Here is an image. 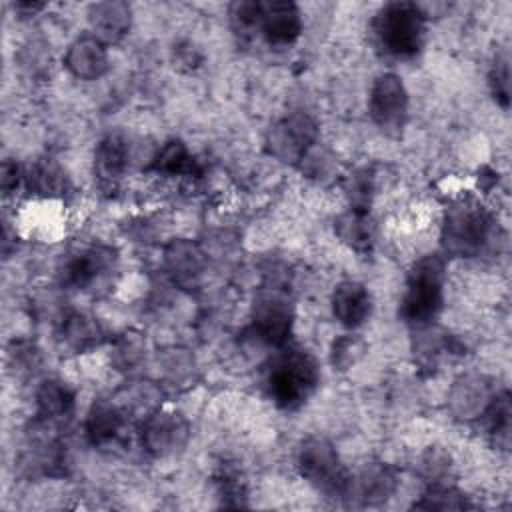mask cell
Here are the masks:
<instances>
[{
	"instance_id": "1",
	"label": "cell",
	"mask_w": 512,
	"mask_h": 512,
	"mask_svg": "<svg viewBox=\"0 0 512 512\" xmlns=\"http://www.w3.org/2000/svg\"><path fill=\"white\" fill-rule=\"evenodd\" d=\"M320 382L316 360L302 348H288L266 374V390L272 402L282 410H298L314 394Z\"/></svg>"
},
{
	"instance_id": "2",
	"label": "cell",
	"mask_w": 512,
	"mask_h": 512,
	"mask_svg": "<svg viewBox=\"0 0 512 512\" xmlns=\"http://www.w3.org/2000/svg\"><path fill=\"white\" fill-rule=\"evenodd\" d=\"M444 304V260L438 254L420 258L408 272L400 318L414 328L428 326Z\"/></svg>"
},
{
	"instance_id": "3",
	"label": "cell",
	"mask_w": 512,
	"mask_h": 512,
	"mask_svg": "<svg viewBox=\"0 0 512 512\" xmlns=\"http://www.w3.org/2000/svg\"><path fill=\"white\" fill-rule=\"evenodd\" d=\"M494 234L492 214L474 200L454 202L444 216L442 246L446 254L472 258L490 244Z\"/></svg>"
},
{
	"instance_id": "4",
	"label": "cell",
	"mask_w": 512,
	"mask_h": 512,
	"mask_svg": "<svg viewBox=\"0 0 512 512\" xmlns=\"http://www.w3.org/2000/svg\"><path fill=\"white\" fill-rule=\"evenodd\" d=\"M372 28L384 52L396 58H410L424 44L426 14L414 2H390L378 10Z\"/></svg>"
},
{
	"instance_id": "5",
	"label": "cell",
	"mask_w": 512,
	"mask_h": 512,
	"mask_svg": "<svg viewBox=\"0 0 512 512\" xmlns=\"http://www.w3.org/2000/svg\"><path fill=\"white\" fill-rule=\"evenodd\" d=\"M296 466L300 476L316 490L328 496H346L352 476L328 438L310 436L302 440L296 454Z\"/></svg>"
},
{
	"instance_id": "6",
	"label": "cell",
	"mask_w": 512,
	"mask_h": 512,
	"mask_svg": "<svg viewBox=\"0 0 512 512\" xmlns=\"http://www.w3.org/2000/svg\"><path fill=\"white\" fill-rule=\"evenodd\" d=\"M318 126L312 116L304 112H292L270 126L266 136L268 152L286 164H296L306 158L316 142Z\"/></svg>"
},
{
	"instance_id": "7",
	"label": "cell",
	"mask_w": 512,
	"mask_h": 512,
	"mask_svg": "<svg viewBox=\"0 0 512 512\" xmlns=\"http://www.w3.org/2000/svg\"><path fill=\"white\" fill-rule=\"evenodd\" d=\"M116 270V252L108 246H90L64 260L58 278L70 290H94Z\"/></svg>"
},
{
	"instance_id": "8",
	"label": "cell",
	"mask_w": 512,
	"mask_h": 512,
	"mask_svg": "<svg viewBox=\"0 0 512 512\" xmlns=\"http://www.w3.org/2000/svg\"><path fill=\"white\" fill-rule=\"evenodd\" d=\"M368 112L380 130L388 134L402 130L408 112V92L398 74L384 72L374 80L368 96Z\"/></svg>"
},
{
	"instance_id": "9",
	"label": "cell",
	"mask_w": 512,
	"mask_h": 512,
	"mask_svg": "<svg viewBox=\"0 0 512 512\" xmlns=\"http://www.w3.org/2000/svg\"><path fill=\"white\" fill-rule=\"evenodd\" d=\"M188 432L190 426L182 414L170 410H154L142 422L140 442L148 454L164 458L184 448Z\"/></svg>"
},
{
	"instance_id": "10",
	"label": "cell",
	"mask_w": 512,
	"mask_h": 512,
	"mask_svg": "<svg viewBox=\"0 0 512 512\" xmlns=\"http://www.w3.org/2000/svg\"><path fill=\"white\" fill-rule=\"evenodd\" d=\"M294 324V310L286 296L272 292L262 294L252 308V328L254 334L270 344V346H284L292 334Z\"/></svg>"
},
{
	"instance_id": "11",
	"label": "cell",
	"mask_w": 512,
	"mask_h": 512,
	"mask_svg": "<svg viewBox=\"0 0 512 512\" xmlns=\"http://www.w3.org/2000/svg\"><path fill=\"white\" fill-rule=\"evenodd\" d=\"M262 36L272 46H288L302 32V16L294 2H262Z\"/></svg>"
},
{
	"instance_id": "12",
	"label": "cell",
	"mask_w": 512,
	"mask_h": 512,
	"mask_svg": "<svg viewBox=\"0 0 512 512\" xmlns=\"http://www.w3.org/2000/svg\"><path fill=\"white\" fill-rule=\"evenodd\" d=\"M64 64L80 80H98L108 70L106 44L94 34H82L68 46Z\"/></svg>"
},
{
	"instance_id": "13",
	"label": "cell",
	"mask_w": 512,
	"mask_h": 512,
	"mask_svg": "<svg viewBox=\"0 0 512 512\" xmlns=\"http://www.w3.org/2000/svg\"><path fill=\"white\" fill-rule=\"evenodd\" d=\"M332 314L346 328L362 326L372 314V296L366 284L344 280L332 292Z\"/></svg>"
},
{
	"instance_id": "14",
	"label": "cell",
	"mask_w": 512,
	"mask_h": 512,
	"mask_svg": "<svg viewBox=\"0 0 512 512\" xmlns=\"http://www.w3.org/2000/svg\"><path fill=\"white\" fill-rule=\"evenodd\" d=\"M396 490V474L386 464H370L350 480L346 496H354L362 506H378Z\"/></svg>"
},
{
	"instance_id": "15",
	"label": "cell",
	"mask_w": 512,
	"mask_h": 512,
	"mask_svg": "<svg viewBox=\"0 0 512 512\" xmlns=\"http://www.w3.org/2000/svg\"><path fill=\"white\" fill-rule=\"evenodd\" d=\"M88 22L96 38L106 42L122 40L132 22V10L126 2H96L88 8Z\"/></svg>"
},
{
	"instance_id": "16",
	"label": "cell",
	"mask_w": 512,
	"mask_h": 512,
	"mask_svg": "<svg viewBox=\"0 0 512 512\" xmlns=\"http://www.w3.org/2000/svg\"><path fill=\"white\" fill-rule=\"evenodd\" d=\"M128 168V144L120 134L104 136L94 152V174L106 186H114Z\"/></svg>"
},
{
	"instance_id": "17",
	"label": "cell",
	"mask_w": 512,
	"mask_h": 512,
	"mask_svg": "<svg viewBox=\"0 0 512 512\" xmlns=\"http://www.w3.org/2000/svg\"><path fill=\"white\" fill-rule=\"evenodd\" d=\"M58 340L72 352H86L102 340V328L98 320L86 312H70L58 326Z\"/></svg>"
},
{
	"instance_id": "18",
	"label": "cell",
	"mask_w": 512,
	"mask_h": 512,
	"mask_svg": "<svg viewBox=\"0 0 512 512\" xmlns=\"http://www.w3.org/2000/svg\"><path fill=\"white\" fill-rule=\"evenodd\" d=\"M166 268L176 282L192 284L204 270V256L194 242L174 240L164 252Z\"/></svg>"
},
{
	"instance_id": "19",
	"label": "cell",
	"mask_w": 512,
	"mask_h": 512,
	"mask_svg": "<svg viewBox=\"0 0 512 512\" xmlns=\"http://www.w3.org/2000/svg\"><path fill=\"white\" fill-rule=\"evenodd\" d=\"M124 426V412L112 402H94L86 414L84 430L92 444L112 442Z\"/></svg>"
},
{
	"instance_id": "20",
	"label": "cell",
	"mask_w": 512,
	"mask_h": 512,
	"mask_svg": "<svg viewBox=\"0 0 512 512\" xmlns=\"http://www.w3.org/2000/svg\"><path fill=\"white\" fill-rule=\"evenodd\" d=\"M36 406L44 420L66 418L74 408V392L60 380H44L36 390Z\"/></svg>"
},
{
	"instance_id": "21",
	"label": "cell",
	"mask_w": 512,
	"mask_h": 512,
	"mask_svg": "<svg viewBox=\"0 0 512 512\" xmlns=\"http://www.w3.org/2000/svg\"><path fill=\"white\" fill-rule=\"evenodd\" d=\"M150 170L162 176H192L198 174L196 160L180 140H168L150 162Z\"/></svg>"
},
{
	"instance_id": "22",
	"label": "cell",
	"mask_w": 512,
	"mask_h": 512,
	"mask_svg": "<svg viewBox=\"0 0 512 512\" xmlns=\"http://www.w3.org/2000/svg\"><path fill=\"white\" fill-rule=\"evenodd\" d=\"M24 182L30 192L40 196H62L68 190V178L54 160L36 162L24 174Z\"/></svg>"
},
{
	"instance_id": "23",
	"label": "cell",
	"mask_w": 512,
	"mask_h": 512,
	"mask_svg": "<svg viewBox=\"0 0 512 512\" xmlns=\"http://www.w3.org/2000/svg\"><path fill=\"white\" fill-rule=\"evenodd\" d=\"M336 234L354 250H368L374 238V228L368 212L350 210L336 220Z\"/></svg>"
},
{
	"instance_id": "24",
	"label": "cell",
	"mask_w": 512,
	"mask_h": 512,
	"mask_svg": "<svg viewBox=\"0 0 512 512\" xmlns=\"http://www.w3.org/2000/svg\"><path fill=\"white\" fill-rule=\"evenodd\" d=\"M510 394L504 390L496 396H492L488 400V404L484 406L482 410V422L488 430V434L496 436V442L502 438V440H508V430H510Z\"/></svg>"
},
{
	"instance_id": "25",
	"label": "cell",
	"mask_w": 512,
	"mask_h": 512,
	"mask_svg": "<svg viewBox=\"0 0 512 512\" xmlns=\"http://www.w3.org/2000/svg\"><path fill=\"white\" fill-rule=\"evenodd\" d=\"M414 506L424 510H464L468 508V502L462 492L444 484H432L428 492L422 496V500L416 502Z\"/></svg>"
},
{
	"instance_id": "26",
	"label": "cell",
	"mask_w": 512,
	"mask_h": 512,
	"mask_svg": "<svg viewBox=\"0 0 512 512\" xmlns=\"http://www.w3.org/2000/svg\"><path fill=\"white\" fill-rule=\"evenodd\" d=\"M228 16H230V24H232L234 32L240 36H248L260 26L262 2H252V0L234 2L228 10Z\"/></svg>"
},
{
	"instance_id": "27",
	"label": "cell",
	"mask_w": 512,
	"mask_h": 512,
	"mask_svg": "<svg viewBox=\"0 0 512 512\" xmlns=\"http://www.w3.org/2000/svg\"><path fill=\"white\" fill-rule=\"evenodd\" d=\"M364 350H366V346L358 336H352V334L340 336L338 340L332 342L330 362L338 370H348L362 358Z\"/></svg>"
},
{
	"instance_id": "28",
	"label": "cell",
	"mask_w": 512,
	"mask_h": 512,
	"mask_svg": "<svg viewBox=\"0 0 512 512\" xmlns=\"http://www.w3.org/2000/svg\"><path fill=\"white\" fill-rule=\"evenodd\" d=\"M374 194V170L364 166L350 178L348 184V196L352 202V210L356 212H368V206L372 202Z\"/></svg>"
},
{
	"instance_id": "29",
	"label": "cell",
	"mask_w": 512,
	"mask_h": 512,
	"mask_svg": "<svg viewBox=\"0 0 512 512\" xmlns=\"http://www.w3.org/2000/svg\"><path fill=\"white\" fill-rule=\"evenodd\" d=\"M490 86L494 98L502 104L508 106V96H510V68H508V56L506 52L498 54L492 70H490Z\"/></svg>"
},
{
	"instance_id": "30",
	"label": "cell",
	"mask_w": 512,
	"mask_h": 512,
	"mask_svg": "<svg viewBox=\"0 0 512 512\" xmlns=\"http://www.w3.org/2000/svg\"><path fill=\"white\" fill-rule=\"evenodd\" d=\"M450 456L440 448H430L420 458V470L432 484H440L442 478L448 474Z\"/></svg>"
},
{
	"instance_id": "31",
	"label": "cell",
	"mask_w": 512,
	"mask_h": 512,
	"mask_svg": "<svg viewBox=\"0 0 512 512\" xmlns=\"http://www.w3.org/2000/svg\"><path fill=\"white\" fill-rule=\"evenodd\" d=\"M22 180H24V174H22L20 166L16 162H12V160H4V164H2V178H0L4 194H10L14 188H18V184Z\"/></svg>"
}]
</instances>
